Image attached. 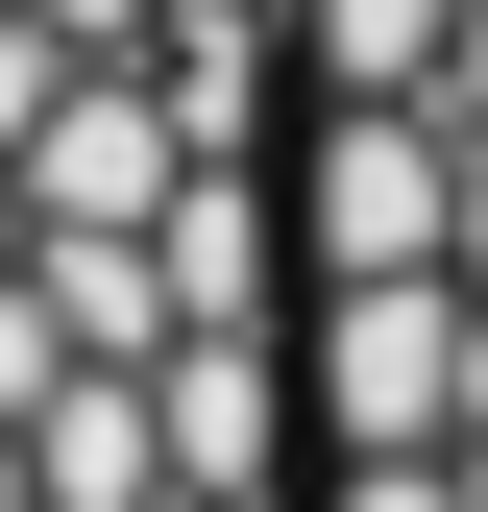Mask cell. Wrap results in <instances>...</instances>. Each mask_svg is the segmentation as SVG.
<instances>
[{"instance_id":"6da1fadb","label":"cell","mask_w":488,"mask_h":512,"mask_svg":"<svg viewBox=\"0 0 488 512\" xmlns=\"http://www.w3.org/2000/svg\"><path fill=\"white\" fill-rule=\"evenodd\" d=\"M293 415H318L342 464H464V415H488V317H464V269L318 293V366H293Z\"/></svg>"},{"instance_id":"7a4b0ae2","label":"cell","mask_w":488,"mask_h":512,"mask_svg":"<svg viewBox=\"0 0 488 512\" xmlns=\"http://www.w3.org/2000/svg\"><path fill=\"white\" fill-rule=\"evenodd\" d=\"M293 244H318V293L464 269V147H440V98H342L318 171H293Z\"/></svg>"},{"instance_id":"3957f363","label":"cell","mask_w":488,"mask_h":512,"mask_svg":"<svg viewBox=\"0 0 488 512\" xmlns=\"http://www.w3.org/2000/svg\"><path fill=\"white\" fill-rule=\"evenodd\" d=\"M269 342H171L147 366V439H171V512H244V488H269Z\"/></svg>"},{"instance_id":"277c9868","label":"cell","mask_w":488,"mask_h":512,"mask_svg":"<svg viewBox=\"0 0 488 512\" xmlns=\"http://www.w3.org/2000/svg\"><path fill=\"white\" fill-rule=\"evenodd\" d=\"M25 488H49V512H171L147 366H74V391H25Z\"/></svg>"},{"instance_id":"5b68a950","label":"cell","mask_w":488,"mask_h":512,"mask_svg":"<svg viewBox=\"0 0 488 512\" xmlns=\"http://www.w3.org/2000/svg\"><path fill=\"white\" fill-rule=\"evenodd\" d=\"M269 220H293V196H244V171H196V196L147 220V269H171V342H244V317H269Z\"/></svg>"},{"instance_id":"8992f818","label":"cell","mask_w":488,"mask_h":512,"mask_svg":"<svg viewBox=\"0 0 488 512\" xmlns=\"http://www.w3.org/2000/svg\"><path fill=\"white\" fill-rule=\"evenodd\" d=\"M488 25V0H293V49H318L342 98H440V49Z\"/></svg>"},{"instance_id":"52a82bcc","label":"cell","mask_w":488,"mask_h":512,"mask_svg":"<svg viewBox=\"0 0 488 512\" xmlns=\"http://www.w3.org/2000/svg\"><path fill=\"white\" fill-rule=\"evenodd\" d=\"M49 49H74V74H122V49H171V0H25Z\"/></svg>"},{"instance_id":"ba28073f","label":"cell","mask_w":488,"mask_h":512,"mask_svg":"<svg viewBox=\"0 0 488 512\" xmlns=\"http://www.w3.org/2000/svg\"><path fill=\"white\" fill-rule=\"evenodd\" d=\"M318 512H464V464H342Z\"/></svg>"},{"instance_id":"9c48e42d","label":"cell","mask_w":488,"mask_h":512,"mask_svg":"<svg viewBox=\"0 0 488 512\" xmlns=\"http://www.w3.org/2000/svg\"><path fill=\"white\" fill-rule=\"evenodd\" d=\"M0 293H25V171H0Z\"/></svg>"},{"instance_id":"30bf717a","label":"cell","mask_w":488,"mask_h":512,"mask_svg":"<svg viewBox=\"0 0 488 512\" xmlns=\"http://www.w3.org/2000/svg\"><path fill=\"white\" fill-rule=\"evenodd\" d=\"M0 512H49V488H25V415H0Z\"/></svg>"}]
</instances>
